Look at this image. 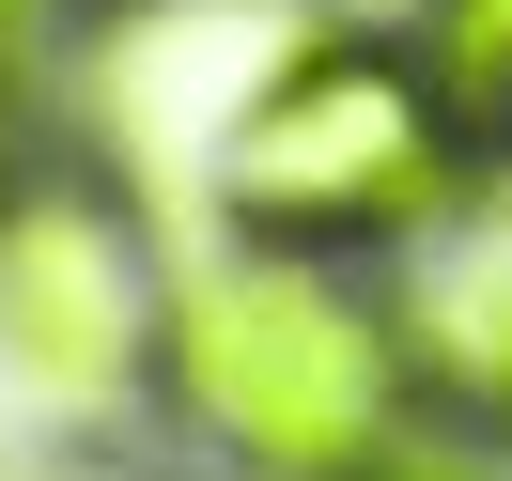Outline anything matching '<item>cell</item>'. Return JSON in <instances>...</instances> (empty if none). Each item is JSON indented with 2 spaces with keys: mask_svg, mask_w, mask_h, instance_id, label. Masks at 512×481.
Listing matches in <instances>:
<instances>
[{
  "mask_svg": "<svg viewBox=\"0 0 512 481\" xmlns=\"http://www.w3.org/2000/svg\"><path fill=\"white\" fill-rule=\"evenodd\" d=\"M419 373V326H388L311 249H233L171 280V404L233 481H404Z\"/></svg>",
  "mask_w": 512,
  "mask_h": 481,
  "instance_id": "obj_1",
  "label": "cell"
},
{
  "mask_svg": "<svg viewBox=\"0 0 512 481\" xmlns=\"http://www.w3.org/2000/svg\"><path fill=\"white\" fill-rule=\"evenodd\" d=\"M0 373L63 419H109L171 373V295L140 280L125 218L94 187H47L0 218Z\"/></svg>",
  "mask_w": 512,
  "mask_h": 481,
  "instance_id": "obj_3",
  "label": "cell"
},
{
  "mask_svg": "<svg viewBox=\"0 0 512 481\" xmlns=\"http://www.w3.org/2000/svg\"><path fill=\"white\" fill-rule=\"evenodd\" d=\"M404 481H419V466H404Z\"/></svg>",
  "mask_w": 512,
  "mask_h": 481,
  "instance_id": "obj_7",
  "label": "cell"
},
{
  "mask_svg": "<svg viewBox=\"0 0 512 481\" xmlns=\"http://www.w3.org/2000/svg\"><path fill=\"white\" fill-rule=\"evenodd\" d=\"M419 357H435V388H466V419L512 450V218H481L466 249H450V280L419 295Z\"/></svg>",
  "mask_w": 512,
  "mask_h": 481,
  "instance_id": "obj_4",
  "label": "cell"
},
{
  "mask_svg": "<svg viewBox=\"0 0 512 481\" xmlns=\"http://www.w3.org/2000/svg\"><path fill=\"white\" fill-rule=\"evenodd\" d=\"M450 187H466V125H450V94H435L419 47H373V32L280 47L264 94L218 125V218L249 249L357 264V249L435 233Z\"/></svg>",
  "mask_w": 512,
  "mask_h": 481,
  "instance_id": "obj_2",
  "label": "cell"
},
{
  "mask_svg": "<svg viewBox=\"0 0 512 481\" xmlns=\"http://www.w3.org/2000/svg\"><path fill=\"white\" fill-rule=\"evenodd\" d=\"M419 63H435L450 125L481 156H512V0H419Z\"/></svg>",
  "mask_w": 512,
  "mask_h": 481,
  "instance_id": "obj_5",
  "label": "cell"
},
{
  "mask_svg": "<svg viewBox=\"0 0 512 481\" xmlns=\"http://www.w3.org/2000/svg\"><path fill=\"white\" fill-rule=\"evenodd\" d=\"M32 16H47V0H0V32H32Z\"/></svg>",
  "mask_w": 512,
  "mask_h": 481,
  "instance_id": "obj_6",
  "label": "cell"
}]
</instances>
